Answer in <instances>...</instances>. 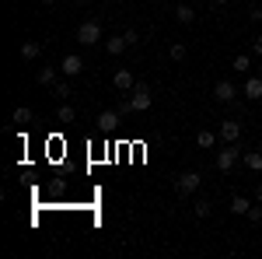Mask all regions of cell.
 I'll return each mask as SVG.
<instances>
[{
    "label": "cell",
    "mask_w": 262,
    "mask_h": 259,
    "mask_svg": "<svg viewBox=\"0 0 262 259\" xmlns=\"http://www.w3.org/2000/svg\"><path fill=\"white\" fill-rule=\"evenodd\" d=\"M248 207H252V200H245V196L231 200V214H234V217H245V214H248Z\"/></svg>",
    "instance_id": "obj_17"
},
{
    "label": "cell",
    "mask_w": 262,
    "mask_h": 259,
    "mask_svg": "<svg viewBox=\"0 0 262 259\" xmlns=\"http://www.w3.org/2000/svg\"><path fill=\"white\" fill-rule=\"evenodd\" d=\"M231 70H238V74H248V70H252V56H248V53H242V56H234V63H231Z\"/></svg>",
    "instance_id": "obj_18"
},
{
    "label": "cell",
    "mask_w": 262,
    "mask_h": 259,
    "mask_svg": "<svg viewBox=\"0 0 262 259\" xmlns=\"http://www.w3.org/2000/svg\"><path fill=\"white\" fill-rule=\"evenodd\" d=\"M108 4H119V0H108Z\"/></svg>",
    "instance_id": "obj_31"
},
{
    "label": "cell",
    "mask_w": 262,
    "mask_h": 259,
    "mask_svg": "<svg viewBox=\"0 0 262 259\" xmlns=\"http://www.w3.org/2000/svg\"><path fill=\"white\" fill-rule=\"evenodd\" d=\"M112 88H116V91H133V88H137V81H133V70H126V67H122V70H116V77H112Z\"/></svg>",
    "instance_id": "obj_7"
},
{
    "label": "cell",
    "mask_w": 262,
    "mask_h": 259,
    "mask_svg": "<svg viewBox=\"0 0 262 259\" xmlns=\"http://www.w3.org/2000/svg\"><path fill=\"white\" fill-rule=\"evenodd\" d=\"M213 95H217V102H234L242 91L231 84V81H217V88H213Z\"/></svg>",
    "instance_id": "obj_9"
},
{
    "label": "cell",
    "mask_w": 262,
    "mask_h": 259,
    "mask_svg": "<svg viewBox=\"0 0 262 259\" xmlns=\"http://www.w3.org/2000/svg\"><path fill=\"white\" fill-rule=\"evenodd\" d=\"M242 95H245L248 102H259V98H262V77H245Z\"/></svg>",
    "instance_id": "obj_10"
},
{
    "label": "cell",
    "mask_w": 262,
    "mask_h": 259,
    "mask_svg": "<svg viewBox=\"0 0 262 259\" xmlns=\"http://www.w3.org/2000/svg\"><path fill=\"white\" fill-rule=\"evenodd\" d=\"M119 119H122L119 109H105V112L98 116V126H101V130H116V126H119Z\"/></svg>",
    "instance_id": "obj_11"
},
{
    "label": "cell",
    "mask_w": 262,
    "mask_h": 259,
    "mask_svg": "<svg viewBox=\"0 0 262 259\" xmlns=\"http://www.w3.org/2000/svg\"><path fill=\"white\" fill-rule=\"evenodd\" d=\"M11 123H18V126L32 123V109H28V105H18V109H14V116H11Z\"/></svg>",
    "instance_id": "obj_19"
},
{
    "label": "cell",
    "mask_w": 262,
    "mask_h": 259,
    "mask_svg": "<svg viewBox=\"0 0 262 259\" xmlns=\"http://www.w3.org/2000/svg\"><path fill=\"white\" fill-rule=\"evenodd\" d=\"M255 53L262 56V35H255Z\"/></svg>",
    "instance_id": "obj_27"
},
{
    "label": "cell",
    "mask_w": 262,
    "mask_h": 259,
    "mask_svg": "<svg viewBox=\"0 0 262 259\" xmlns=\"http://www.w3.org/2000/svg\"><path fill=\"white\" fill-rule=\"evenodd\" d=\"M39 84H56V67H42L39 74H35Z\"/></svg>",
    "instance_id": "obj_21"
},
{
    "label": "cell",
    "mask_w": 262,
    "mask_h": 259,
    "mask_svg": "<svg viewBox=\"0 0 262 259\" xmlns=\"http://www.w3.org/2000/svg\"><path fill=\"white\" fill-rule=\"evenodd\" d=\"M248 221L252 224H262V207H248Z\"/></svg>",
    "instance_id": "obj_25"
},
{
    "label": "cell",
    "mask_w": 262,
    "mask_h": 259,
    "mask_svg": "<svg viewBox=\"0 0 262 259\" xmlns=\"http://www.w3.org/2000/svg\"><path fill=\"white\" fill-rule=\"evenodd\" d=\"M245 168L248 172H262V151H245Z\"/></svg>",
    "instance_id": "obj_16"
},
{
    "label": "cell",
    "mask_w": 262,
    "mask_h": 259,
    "mask_svg": "<svg viewBox=\"0 0 262 259\" xmlns=\"http://www.w3.org/2000/svg\"><path fill=\"white\" fill-rule=\"evenodd\" d=\"M217 133H221L224 144H238V140H242V123H238V119H221Z\"/></svg>",
    "instance_id": "obj_4"
},
{
    "label": "cell",
    "mask_w": 262,
    "mask_h": 259,
    "mask_svg": "<svg viewBox=\"0 0 262 259\" xmlns=\"http://www.w3.org/2000/svg\"><path fill=\"white\" fill-rule=\"evenodd\" d=\"M192 210H196V217H210V214H213V203H210V200H196V203H192Z\"/></svg>",
    "instance_id": "obj_20"
},
{
    "label": "cell",
    "mask_w": 262,
    "mask_h": 259,
    "mask_svg": "<svg viewBox=\"0 0 262 259\" xmlns=\"http://www.w3.org/2000/svg\"><path fill=\"white\" fill-rule=\"evenodd\" d=\"M39 56H42L39 42H21V60H25V63H35Z\"/></svg>",
    "instance_id": "obj_12"
},
{
    "label": "cell",
    "mask_w": 262,
    "mask_h": 259,
    "mask_svg": "<svg viewBox=\"0 0 262 259\" xmlns=\"http://www.w3.org/2000/svg\"><path fill=\"white\" fill-rule=\"evenodd\" d=\"M74 119H77V109H74V105H60V109H56V123H60V126H70Z\"/></svg>",
    "instance_id": "obj_14"
},
{
    "label": "cell",
    "mask_w": 262,
    "mask_h": 259,
    "mask_svg": "<svg viewBox=\"0 0 262 259\" xmlns=\"http://www.w3.org/2000/svg\"><path fill=\"white\" fill-rule=\"evenodd\" d=\"M213 4H221V7H224V4H231V0H213Z\"/></svg>",
    "instance_id": "obj_29"
},
{
    "label": "cell",
    "mask_w": 262,
    "mask_h": 259,
    "mask_svg": "<svg viewBox=\"0 0 262 259\" xmlns=\"http://www.w3.org/2000/svg\"><path fill=\"white\" fill-rule=\"evenodd\" d=\"M60 70H63V77H77V74L84 70V60L77 56V53H70V56H63Z\"/></svg>",
    "instance_id": "obj_6"
},
{
    "label": "cell",
    "mask_w": 262,
    "mask_h": 259,
    "mask_svg": "<svg viewBox=\"0 0 262 259\" xmlns=\"http://www.w3.org/2000/svg\"><path fill=\"white\" fill-rule=\"evenodd\" d=\"M175 21H179V25H192V21H196V11H192L189 4H179V7H175Z\"/></svg>",
    "instance_id": "obj_15"
},
{
    "label": "cell",
    "mask_w": 262,
    "mask_h": 259,
    "mask_svg": "<svg viewBox=\"0 0 262 259\" xmlns=\"http://www.w3.org/2000/svg\"><path fill=\"white\" fill-rule=\"evenodd\" d=\"M46 4H56V0H46Z\"/></svg>",
    "instance_id": "obj_30"
},
{
    "label": "cell",
    "mask_w": 262,
    "mask_h": 259,
    "mask_svg": "<svg viewBox=\"0 0 262 259\" xmlns=\"http://www.w3.org/2000/svg\"><path fill=\"white\" fill-rule=\"evenodd\" d=\"M217 140H221V133H213V130H200V133H196V144H200L203 151L217 147Z\"/></svg>",
    "instance_id": "obj_13"
},
{
    "label": "cell",
    "mask_w": 262,
    "mask_h": 259,
    "mask_svg": "<svg viewBox=\"0 0 262 259\" xmlns=\"http://www.w3.org/2000/svg\"><path fill=\"white\" fill-rule=\"evenodd\" d=\"M129 102H133V109H137V112H147V109H150V88H147V84H137V88H133V95H129Z\"/></svg>",
    "instance_id": "obj_5"
},
{
    "label": "cell",
    "mask_w": 262,
    "mask_h": 259,
    "mask_svg": "<svg viewBox=\"0 0 262 259\" xmlns=\"http://www.w3.org/2000/svg\"><path fill=\"white\" fill-rule=\"evenodd\" d=\"M242 158H245L242 147H238V144H227L224 151H217V172H224V175H227V172H231V168H234Z\"/></svg>",
    "instance_id": "obj_1"
},
{
    "label": "cell",
    "mask_w": 262,
    "mask_h": 259,
    "mask_svg": "<svg viewBox=\"0 0 262 259\" xmlns=\"http://www.w3.org/2000/svg\"><path fill=\"white\" fill-rule=\"evenodd\" d=\"M77 42H81V46H98L101 42V25L98 21H81V25H77Z\"/></svg>",
    "instance_id": "obj_2"
},
{
    "label": "cell",
    "mask_w": 262,
    "mask_h": 259,
    "mask_svg": "<svg viewBox=\"0 0 262 259\" xmlns=\"http://www.w3.org/2000/svg\"><path fill=\"white\" fill-rule=\"evenodd\" d=\"M255 200H259V203H262V186H259V189H255Z\"/></svg>",
    "instance_id": "obj_28"
},
{
    "label": "cell",
    "mask_w": 262,
    "mask_h": 259,
    "mask_svg": "<svg viewBox=\"0 0 262 259\" xmlns=\"http://www.w3.org/2000/svg\"><path fill=\"white\" fill-rule=\"evenodd\" d=\"M252 21H262V7H252V14H248Z\"/></svg>",
    "instance_id": "obj_26"
},
{
    "label": "cell",
    "mask_w": 262,
    "mask_h": 259,
    "mask_svg": "<svg viewBox=\"0 0 262 259\" xmlns=\"http://www.w3.org/2000/svg\"><path fill=\"white\" fill-rule=\"evenodd\" d=\"M200 172H182L179 179H175V189H179L182 196H192V193H196V189H200Z\"/></svg>",
    "instance_id": "obj_3"
},
{
    "label": "cell",
    "mask_w": 262,
    "mask_h": 259,
    "mask_svg": "<svg viewBox=\"0 0 262 259\" xmlns=\"http://www.w3.org/2000/svg\"><path fill=\"white\" fill-rule=\"evenodd\" d=\"M116 109H119V116H129V112H137V109H133V102H129V98H122L119 105H116Z\"/></svg>",
    "instance_id": "obj_24"
},
{
    "label": "cell",
    "mask_w": 262,
    "mask_h": 259,
    "mask_svg": "<svg viewBox=\"0 0 262 259\" xmlns=\"http://www.w3.org/2000/svg\"><path fill=\"white\" fill-rule=\"evenodd\" d=\"M126 46H129L126 32H122V35H108V39H105V53H108V56H122V53H126Z\"/></svg>",
    "instance_id": "obj_8"
},
{
    "label": "cell",
    "mask_w": 262,
    "mask_h": 259,
    "mask_svg": "<svg viewBox=\"0 0 262 259\" xmlns=\"http://www.w3.org/2000/svg\"><path fill=\"white\" fill-rule=\"evenodd\" d=\"M259 151H262V140H259Z\"/></svg>",
    "instance_id": "obj_32"
},
{
    "label": "cell",
    "mask_w": 262,
    "mask_h": 259,
    "mask_svg": "<svg viewBox=\"0 0 262 259\" xmlns=\"http://www.w3.org/2000/svg\"><path fill=\"white\" fill-rule=\"evenodd\" d=\"M56 98H70V81H56Z\"/></svg>",
    "instance_id": "obj_23"
},
{
    "label": "cell",
    "mask_w": 262,
    "mask_h": 259,
    "mask_svg": "<svg viewBox=\"0 0 262 259\" xmlns=\"http://www.w3.org/2000/svg\"><path fill=\"white\" fill-rule=\"evenodd\" d=\"M185 53H189V49H185L182 42H175V46L168 49V56H171V60H175V63H182V60H185Z\"/></svg>",
    "instance_id": "obj_22"
}]
</instances>
